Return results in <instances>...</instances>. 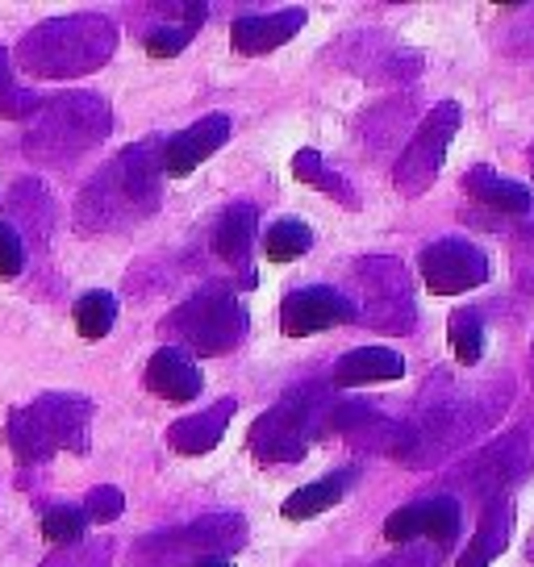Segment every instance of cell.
<instances>
[{"instance_id": "obj_29", "label": "cell", "mask_w": 534, "mask_h": 567, "mask_svg": "<svg viewBox=\"0 0 534 567\" xmlns=\"http://www.w3.org/2000/svg\"><path fill=\"white\" fill-rule=\"evenodd\" d=\"M84 526H89V517L84 509H75V505H54L42 514V538L54 543V547H72L84 538Z\"/></svg>"}, {"instance_id": "obj_17", "label": "cell", "mask_w": 534, "mask_h": 567, "mask_svg": "<svg viewBox=\"0 0 534 567\" xmlns=\"http://www.w3.org/2000/svg\"><path fill=\"white\" fill-rule=\"evenodd\" d=\"M305 25V9H280V13H247L230 25V47L238 54H267L297 38Z\"/></svg>"}, {"instance_id": "obj_34", "label": "cell", "mask_w": 534, "mask_h": 567, "mask_svg": "<svg viewBox=\"0 0 534 567\" xmlns=\"http://www.w3.org/2000/svg\"><path fill=\"white\" fill-rule=\"evenodd\" d=\"M196 567H234L230 559H205V564H196Z\"/></svg>"}, {"instance_id": "obj_2", "label": "cell", "mask_w": 534, "mask_h": 567, "mask_svg": "<svg viewBox=\"0 0 534 567\" xmlns=\"http://www.w3.org/2000/svg\"><path fill=\"white\" fill-rule=\"evenodd\" d=\"M117 51V25L101 13H75V18H51L21 38L18 63L38 80H72L105 68Z\"/></svg>"}, {"instance_id": "obj_18", "label": "cell", "mask_w": 534, "mask_h": 567, "mask_svg": "<svg viewBox=\"0 0 534 567\" xmlns=\"http://www.w3.org/2000/svg\"><path fill=\"white\" fill-rule=\"evenodd\" d=\"M234 409L238 405H234L230 396H222L217 405L201 409V413H193V417L176 422L172 430H167L172 451H179V455H205V451H214V446L222 443V434H226V425H230Z\"/></svg>"}, {"instance_id": "obj_16", "label": "cell", "mask_w": 534, "mask_h": 567, "mask_svg": "<svg viewBox=\"0 0 534 567\" xmlns=\"http://www.w3.org/2000/svg\"><path fill=\"white\" fill-rule=\"evenodd\" d=\"M146 389L172 401V405H184V401H196L201 389H205V375L193 363V354L184 347H160L146 363Z\"/></svg>"}, {"instance_id": "obj_19", "label": "cell", "mask_w": 534, "mask_h": 567, "mask_svg": "<svg viewBox=\"0 0 534 567\" xmlns=\"http://www.w3.org/2000/svg\"><path fill=\"white\" fill-rule=\"evenodd\" d=\"M405 375V359L392 347H359L347 351L335 363V384L339 389H359V384H376V380H401Z\"/></svg>"}, {"instance_id": "obj_3", "label": "cell", "mask_w": 534, "mask_h": 567, "mask_svg": "<svg viewBox=\"0 0 534 567\" xmlns=\"http://www.w3.org/2000/svg\"><path fill=\"white\" fill-rule=\"evenodd\" d=\"M89 422L92 401L68 396V392H51V396H38L34 405L9 413L4 443L18 451L21 463H42L51 460L54 451L89 455Z\"/></svg>"}, {"instance_id": "obj_5", "label": "cell", "mask_w": 534, "mask_h": 567, "mask_svg": "<svg viewBox=\"0 0 534 567\" xmlns=\"http://www.w3.org/2000/svg\"><path fill=\"white\" fill-rule=\"evenodd\" d=\"M243 538H247V526L238 514L196 517V522L160 530L151 538H138L130 547V567H196L238 550Z\"/></svg>"}, {"instance_id": "obj_25", "label": "cell", "mask_w": 534, "mask_h": 567, "mask_svg": "<svg viewBox=\"0 0 534 567\" xmlns=\"http://www.w3.org/2000/svg\"><path fill=\"white\" fill-rule=\"evenodd\" d=\"M314 247V230L305 226L301 217H285V221H276L264 238V250L271 264H292V259H301L305 250Z\"/></svg>"}, {"instance_id": "obj_32", "label": "cell", "mask_w": 534, "mask_h": 567, "mask_svg": "<svg viewBox=\"0 0 534 567\" xmlns=\"http://www.w3.org/2000/svg\"><path fill=\"white\" fill-rule=\"evenodd\" d=\"M125 509V496L122 488H113V484H101V488H92L84 496V517L89 522H117V514Z\"/></svg>"}, {"instance_id": "obj_1", "label": "cell", "mask_w": 534, "mask_h": 567, "mask_svg": "<svg viewBox=\"0 0 534 567\" xmlns=\"http://www.w3.org/2000/svg\"><path fill=\"white\" fill-rule=\"evenodd\" d=\"M163 142H134L105 163L80 193V230H130L160 209L163 200Z\"/></svg>"}, {"instance_id": "obj_8", "label": "cell", "mask_w": 534, "mask_h": 567, "mask_svg": "<svg viewBox=\"0 0 534 567\" xmlns=\"http://www.w3.org/2000/svg\"><path fill=\"white\" fill-rule=\"evenodd\" d=\"M460 122H463V109L455 105V101H443V105L430 109L427 122L418 125V134L410 138L405 155L397 159V172H392V179H397L401 193L422 196L430 184H434L439 167H443L446 146H451V138H455Z\"/></svg>"}, {"instance_id": "obj_21", "label": "cell", "mask_w": 534, "mask_h": 567, "mask_svg": "<svg viewBox=\"0 0 534 567\" xmlns=\"http://www.w3.org/2000/svg\"><path fill=\"white\" fill-rule=\"evenodd\" d=\"M505 547H510V501L497 496V501H489V509L481 517V530L455 559V567H489Z\"/></svg>"}, {"instance_id": "obj_26", "label": "cell", "mask_w": 534, "mask_h": 567, "mask_svg": "<svg viewBox=\"0 0 534 567\" xmlns=\"http://www.w3.org/2000/svg\"><path fill=\"white\" fill-rule=\"evenodd\" d=\"M42 101H38L34 92L18 89V80H13V54L0 47V117L4 122H30Z\"/></svg>"}, {"instance_id": "obj_7", "label": "cell", "mask_w": 534, "mask_h": 567, "mask_svg": "<svg viewBox=\"0 0 534 567\" xmlns=\"http://www.w3.org/2000/svg\"><path fill=\"white\" fill-rule=\"evenodd\" d=\"M321 413L314 401L292 396L285 405L267 409L259 422L250 425L247 446L259 463H301L309 443L321 434Z\"/></svg>"}, {"instance_id": "obj_11", "label": "cell", "mask_w": 534, "mask_h": 567, "mask_svg": "<svg viewBox=\"0 0 534 567\" xmlns=\"http://www.w3.org/2000/svg\"><path fill=\"white\" fill-rule=\"evenodd\" d=\"M359 318V305L339 292V288H326V284H314V288H297L288 292L285 305H280V330L288 338H309L321 334V330H335V326H347V321Z\"/></svg>"}, {"instance_id": "obj_22", "label": "cell", "mask_w": 534, "mask_h": 567, "mask_svg": "<svg viewBox=\"0 0 534 567\" xmlns=\"http://www.w3.org/2000/svg\"><path fill=\"white\" fill-rule=\"evenodd\" d=\"M351 484H356V472H330V476L314 480V484H305V488L288 496L285 517L288 522H305V517L326 514V509H335L342 496L351 493Z\"/></svg>"}, {"instance_id": "obj_20", "label": "cell", "mask_w": 534, "mask_h": 567, "mask_svg": "<svg viewBox=\"0 0 534 567\" xmlns=\"http://www.w3.org/2000/svg\"><path fill=\"white\" fill-rule=\"evenodd\" d=\"M463 188H468L472 200H481V205L505 213V217H522V213H531V205H534L531 188H522L517 179L497 176L493 167H472V172L463 176Z\"/></svg>"}, {"instance_id": "obj_14", "label": "cell", "mask_w": 534, "mask_h": 567, "mask_svg": "<svg viewBox=\"0 0 534 567\" xmlns=\"http://www.w3.org/2000/svg\"><path fill=\"white\" fill-rule=\"evenodd\" d=\"M255 234H259V209L247 200H234L217 213L214 230H209V247L222 264L238 267V276L247 288H255V267H250V247H255Z\"/></svg>"}, {"instance_id": "obj_30", "label": "cell", "mask_w": 534, "mask_h": 567, "mask_svg": "<svg viewBox=\"0 0 534 567\" xmlns=\"http://www.w3.org/2000/svg\"><path fill=\"white\" fill-rule=\"evenodd\" d=\"M109 559H113V543H109V538H92L84 547H80V543L63 547L42 567H109Z\"/></svg>"}, {"instance_id": "obj_15", "label": "cell", "mask_w": 534, "mask_h": 567, "mask_svg": "<svg viewBox=\"0 0 534 567\" xmlns=\"http://www.w3.org/2000/svg\"><path fill=\"white\" fill-rule=\"evenodd\" d=\"M230 138V117L226 113H209L193 122L188 130H179L163 142V176H188L201 163L217 155V146H226Z\"/></svg>"}, {"instance_id": "obj_4", "label": "cell", "mask_w": 534, "mask_h": 567, "mask_svg": "<svg viewBox=\"0 0 534 567\" xmlns=\"http://www.w3.org/2000/svg\"><path fill=\"white\" fill-rule=\"evenodd\" d=\"M113 113L92 92H68L38 109V117L25 130V151L42 163H68L109 138Z\"/></svg>"}, {"instance_id": "obj_28", "label": "cell", "mask_w": 534, "mask_h": 567, "mask_svg": "<svg viewBox=\"0 0 534 567\" xmlns=\"http://www.w3.org/2000/svg\"><path fill=\"white\" fill-rule=\"evenodd\" d=\"M446 334H451V351H455V359H460L463 368H472V363L481 359L484 326H481V318H476L472 309H460V313L451 318V326H446Z\"/></svg>"}, {"instance_id": "obj_35", "label": "cell", "mask_w": 534, "mask_h": 567, "mask_svg": "<svg viewBox=\"0 0 534 567\" xmlns=\"http://www.w3.org/2000/svg\"><path fill=\"white\" fill-rule=\"evenodd\" d=\"M531 159H534V155H531Z\"/></svg>"}, {"instance_id": "obj_27", "label": "cell", "mask_w": 534, "mask_h": 567, "mask_svg": "<svg viewBox=\"0 0 534 567\" xmlns=\"http://www.w3.org/2000/svg\"><path fill=\"white\" fill-rule=\"evenodd\" d=\"M292 176L305 179V184H314V188H321V193H330L335 200H342V205H356V193L347 188V179H342L339 172H330L318 151H297Z\"/></svg>"}, {"instance_id": "obj_13", "label": "cell", "mask_w": 534, "mask_h": 567, "mask_svg": "<svg viewBox=\"0 0 534 567\" xmlns=\"http://www.w3.org/2000/svg\"><path fill=\"white\" fill-rule=\"evenodd\" d=\"M460 534V501L455 496H427L413 501L405 509L384 522V538L389 543H410V538H434V543H451Z\"/></svg>"}, {"instance_id": "obj_9", "label": "cell", "mask_w": 534, "mask_h": 567, "mask_svg": "<svg viewBox=\"0 0 534 567\" xmlns=\"http://www.w3.org/2000/svg\"><path fill=\"white\" fill-rule=\"evenodd\" d=\"M359 284L368 292L363 321L380 334H410L413 330V301L410 276L397 259H363L359 264Z\"/></svg>"}, {"instance_id": "obj_24", "label": "cell", "mask_w": 534, "mask_h": 567, "mask_svg": "<svg viewBox=\"0 0 534 567\" xmlns=\"http://www.w3.org/2000/svg\"><path fill=\"white\" fill-rule=\"evenodd\" d=\"M72 318H75V334L96 342V338H105L117 326V297L113 292H84L75 301Z\"/></svg>"}, {"instance_id": "obj_33", "label": "cell", "mask_w": 534, "mask_h": 567, "mask_svg": "<svg viewBox=\"0 0 534 567\" xmlns=\"http://www.w3.org/2000/svg\"><path fill=\"white\" fill-rule=\"evenodd\" d=\"M21 267H25V243L18 238L13 226H4V221H0V280L21 276Z\"/></svg>"}, {"instance_id": "obj_12", "label": "cell", "mask_w": 534, "mask_h": 567, "mask_svg": "<svg viewBox=\"0 0 534 567\" xmlns=\"http://www.w3.org/2000/svg\"><path fill=\"white\" fill-rule=\"evenodd\" d=\"M526 467H531V443H526V434H505L501 443H493L484 455H476V460L468 463L460 472V480L472 493L497 501Z\"/></svg>"}, {"instance_id": "obj_23", "label": "cell", "mask_w": 534, "mask_h": 567, "mask_svg": "<svg viewBox=\"0 0 534 567\" xmlns=\"http://www.w3.org/2000/svg\"><path fill=\"white\" fill-rule=\"evenodd\" d=\"M9 213H13V230L18 238H34V243H47V234H51V200L42 193V184L34 179H18L13 184V193H9Z\"/></svg>"}, {"instance_id": "obj_10", "label": "cell", "mask_w": 534, "mask_h": 567, "mask_svg": "<svg viewBox=\"0 0 534 567\" xmlns=\"http://www.w3.org/2000/svg\"><path fill=\"white\" fill-rule=\"evenodd\" d=\"M489 280V255L463 238H439L422 250V284L434 297H460Z\"/></svg>"}, {"instance_id": "obj_6", "label": "cell", "mask_w": 534, "mask_h": 567, "mask_svg": "<svg viewBox=\"0 0 534 567\" xmlns=\"http://www.w3.org/2000/svg\"><path fill=\"white\" fill-rule=\"evenodd\" d=\"M163 330L196 354H226L247 334V313L226 284H209L184 305H176L163 321Z\"/></svg>"}, {"instance_id": "obj_31", "label": "cell", "mask_w": 534, "mask_h": 567, "mask_svg": "<svg viewBox=\"0 0 534 567\" xmlns=\"http://www.w3.org/2000/svg\"><path fill=\"white\" fill-rule=\"evenodd\" d=\"M196 30H201V21H188V25H160V30L146 34V51L155 54V59H172V54H179L193 42Z\"/></svg>"}]
</instances>
